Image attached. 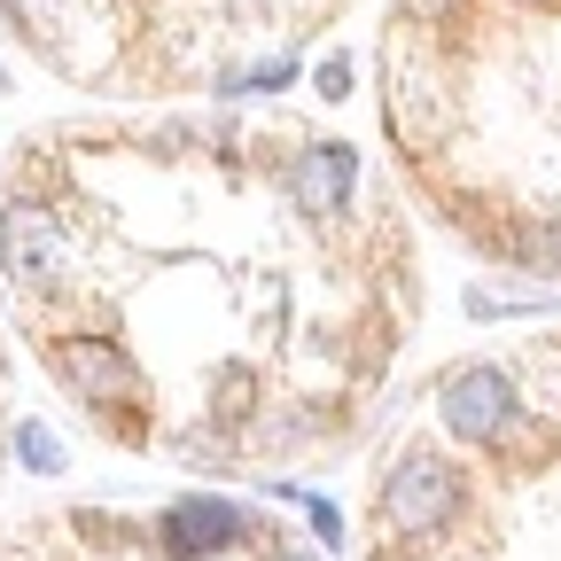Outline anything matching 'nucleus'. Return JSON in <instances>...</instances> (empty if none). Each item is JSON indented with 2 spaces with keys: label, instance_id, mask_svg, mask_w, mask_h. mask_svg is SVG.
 Instances as JSON below:
<instances>
[{
  "label": "nucleus",
  "instance_id": "nucleus-2",
  "mask_svg": "<svg viewBox=\"0 0 561 561\" xmlns=\"http://www.w3.org/2000/svg\"><path fill=\"white\" fill-rule=\"evenodd\" d=\"M16 453H24V460H32L39 476H55V468H62V445H55V437L39 430V421H24V430H16Z\"/></svg>",
  "mask_w": 561,
  "mask_h": 561
},
{
  "label": "nucleus",
  "instance_id": "nucleus-1",
  "mask_svg": "<svg viewBox=\"0 0 561 561\" xmlns=\"http://www.w3.org/2000/svg\"><path fill=\"white\" fill-rule=\"evenodd\" d=\"M0 546L16 561H164L149 538V515H94V507L55 515V523H16V538H0ZM219 561H320V553H305L289 523H273Z\"/></svg>",
  "mask_w": 561,
  "mask_h": 561
},
{
  "label": "nucleus",
  "instance_id": "nucleus-3",
  "mask_svg": "<svg viewBox=\"0 0 561 561\" xmlns=\"http://www.w3.org/2000/svg\"><path fill=\"white\" fill-rule=\"evenodd\" d=\"M312 94H320V102H343V94H351V55H320V62H312Z\"/></svg>",
  "mask_w": 561,
  "mask_h": 561
}]
</instances>
